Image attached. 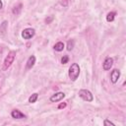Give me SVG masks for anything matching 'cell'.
I'll return each instance as SVG.
<instances>
[{
	"label": "cell",
	"mask_w": 126,
	"mask_h": 126,
	"mask_svg": "<svg viewBox=\"0 0 126 126\" xmlns=\"http://www.w3.org/2000/svg\"><path fill=\"white\" fill-rule=\"evenodd\" d=\"M113 65V59L111 57H106L105 60L103 61L102 63V67H103V70L107 71V70H110V68L112 67Z\"/></svg>",
	"instance_id": "8992f818"
},
{
	"label": "cell",
	"mask_w": 126,
	"mask_h": 126,
	"mask_svg": "<svg viewBox=\"0 0 126 126\" xmlns=\"http://www.w3.org/2000/svg\"><path fill=\"white\" fill-rule=\"evenodd\" d=\"M2 7H3V3H2V1L0 0V9H2Z\"/></svg>",
	"instance_id": "ac0fdd59"
},
{
	"label": "cell",
	"mask_w": 126,
	"mask_h": 126,
	"mask_svg": "<svg viewBox=\"0 0 126 126\" xmlns=\"http://www.w3.org/2000/svg\"><path fill=\"white\" fill-rule=\"evenodd\" d=\"M21 10H22V4H19L17 7H16V6L14 7V9H13V13L16 14V15H18V14L20 13Z\"/></svg>",
	"instance_id": "4fadbf2b"
},
{
	"label": "cell",
	"mask_w": 126,
	"mask_h": 126,
	"mask_svg": "<svg viewBox=\"0 0 126 126\" xmlns=\"http://www.w3.org/2000/svg\"><path fill=\"white\" fill-rule=\"evenodd\" d=\"M35 33V31L32 28H27L22 32V36L24 39H31Z\"/></svg>",
	"instance_id": "277c9868"
},
{
	"label": "cell",
	"mask_w": 126,
	"mask_h": 126,
	"mask_svg": "<svg viewBox=\"0 0 126 126\" xmlns=\"http://www.w3.org/2000/svg\"><path fill=\"white\" fill-rule=\"evenodd\" d=\"M11 116L15 119H23V118H26V115L24 113H22L19 109H14L12 110L11 112Z\"/></svg>",
	"instance_id": "ba28073f"
},
{
	"label": "cell",
	"mask_w": 126,
	"mask_h": 126,
	"mask_svg": "<svg viewBox=\"0 0 126 126\" xmlns=\"http://www.w3.org/2000/svg\"><path fill=\"white\" fill-rule=\"evenodd\" d=\"M64 47H65V45H64V43H63L62 41H58V42L55 43V45H54V49H55L56 51H58V52L62 51V50L64 49Z\"/></svg>",
	"instance_id": "30bf717a"
},
{
	"label": "cell",
	"mask_w": 126,
	"mask_h": 126,
	"mask_svg": "<svg viewBox=\"0 0 126 126\" xmlns=\"http://www.w3.org/2000/svg\"><path fill=\"white\" fill-rule=\"evenodd\" d=\"M15 57H16V51H10L8 53V55L5 57V60L3 63V70L8 69L12 65V63L15 60Z\"/></svg>",
	"instance_id": "7a4b0ae2"
},
{
	"label": "cell",
	"mask_w": 126,
	"mask_h": 126,
	"mask_svg": "<svg viewBox=\"0 0 126 126\" xmlns=\"http://www.w3.org/2000/svg\"><path fill=\"white\" fill-rule=\"evenodd\" d=\"M68 60H69L68 56H67V55H64V56L61 58V63H62V64H66V63H68Z\"/></svg>",
	"instance_id": "9a60e30c"
},
{
	"label": "cell",
	"mask_w": 126,
	"mask_h": 126,
	"mask_svg": "<svg viewBox=\"0 0 126 126\" xmlns=\"http://www.w3.org/2000/svg\"><path fill=\"white\" fill-rule=\"evenodd\" d=\"M64 97H65V94L59 92V93H56V94H52L49 99H50L51 102H57V101H60L61 99H63Z\"/></svg>",
	"instance_id": "5b68a950"
},
{
	"label": "cell",
	"mask_w": 126,
	"mask_h": 126,
	"mask_svg": "<svg viewBox=\"0 0 126 126\" xmlns=\"http://www.w3.org/2000/svg\"><path fill=\"white\" fill-rule=\"evenodd\" d=\"M115 15H116L115 12H110V13H108L107 16H106V21H107V22H113V21H114V18H115Z\"/></svg>",
	"instance_id": "8fae6325"
},
{
	"label": "cell",
	"mask_w": 126,
	"mask_h": 126,
	"mask_svg": "<svg viewBox=\"0 0 126 126\" xmlns=\"http://www.w3.org/2000/svg\"><path fill=\"white\" fill-rule=\"evenodd\" d=\"M103 124H104V125H114L113 122H111V121H109V120H107V119H105V120L103 121Z\"/></svg>",
	"instance_id": "2e32d148"
},
{
	"label": "cell",
	"mask_w": 126,
	"mask_h": 126,
	"mask_svg": "<svg viewBox=\"0 0 126 126\" xmlns=\"http://www.w3.org/2000/svg\"><path fill=\"white\" fill-rule=\"evenodd\" d=\"M79 96L86 101H93V99H94L92 93L89 90H85V89H82L79 91Z\"/></svg>",
	"instance_id": "3957f363"
},
{
	"label": "cell",
	"mask_w": 126,
	"mask_h": 126,
	"mask_svg": "<svg viewBox=\"0 0 126 126\" xmlns=\"http://www.w3.org/2000/svg\"><path fill=\"white\" fill-rule=\"evenodd\" d=\"M68 75H69V78L71 79V81H73V82H75L78 79V77L80 75V66L78 63H73L70 66Z\"/></svg>",
	"instance_id": "6da1fadb"
},
{
	"label": "cell",
	"mask_w": 126,
	"mask_h": 126,
	"mask_svg": "<svg viewBox=\"0 0 126 126\" xmlns=\"http://www.w3.org/2000/svg\"><path fill=\"white\" fill-rule=\"evenodd\" d=\"M64 107H66V102L60 103V104L58 105V108H59V109H61V108H64Z\"/></svg>",
	"instance_id": "e0dca14e"
},
{
	"label": "cell",
	"mask_w": 126,
	"mask_h": 126,
	"mask_svg": "<svg viewBox=\"0 0 126 126\" xmlns=\"http://www.w3.org/2000/svg\"><path fill=\"white\" fill-rule=\"evenodd\" d=\"M34 63H35V56H33V55L30 56L29 59H28V61H27V65H26L27 66V69H32L33 67Z\"/></svg>",
	"instance_id": "9c48e42d"
},
{
	"label": "cell",
	"mask_w": 126,
	"mask_h": 126,
	"mask_svg": "<svg viewBox=\"0 0 126 126\" xmlns=\"http://www.w3.org/2000/svg\"><path fill=\"white\" fill-rule=\"evenodd\" d=\"M37 96H38V94H36V93L32 94L29 97V102H31V103L35 102V101H36V99H37Z\"/></svg>",
	"instance_id": "7c38bea8"
},
{
	"label": "cell",
	"mask_w": 126,
	"mask_h": 126,
	"mask_svg": "<svg viewBox=\"0 0 126 126\" xmlns=\"http://www.w3.org/2000/svg\"><path fill=\"white\" fill-rule=\"evenodd\" d=\"M119 77H120V71L117 70V69H114V70L111 72V74H110V80H111V82H112L113 84H115V83L118 81Z\"/></svg>",
	"instance_id": "52a82bcc"
},
{
	"label": "cell",
	"mask_w": 126,
	"mask_h": 126,
	"mask_svg": "<svg viewBox=\"0 0 126 126\" xmlns=\"http://www.w3.org/2000/svg\"><path fill=\"white\" fill-rule=\"evenodd\" d=\"M73 47H74V40H69L68 41V43H67V50H72L73 49Z\"/></svg>",
	"instance_id": "5bb4252c"
}]
</instances>
